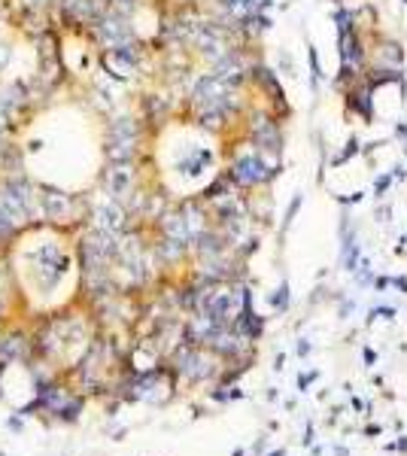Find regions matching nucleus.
I'll return each mask as SVG.
<instances>
[{"mask_svg": "<svg viewBox=\"0 0 407 456\" xmlns=\"http://www.w3.org/2000/svg\"><path fill=\"white\" fill-rule=\"evenodd\" d=\"M268 177H271V164L258 152H243L231 164V180H237L240 186H258Z\"/></svg>", "mask_w": 407, "mask_h": 456, "instance_id": "nucleus-1", "label": "nucleus"}, {"mask_svg": "<svg viewBox=\"0 0 407 456\" xmlns=\"http://www.w3.org/2000/svg\"><path fill=\"white\" fill-rule=\"evenodd\" d=\"M252 143L261 152H280V131L271 119H261L252 125Z\"/></svg>", "mask_w": 407, "mask_h": 456, "instance_id": "nucleus-2", "label": "nucleus"}, {"mask_svg": "<svg viewBox=\"0 0 407 456\" xmlns=\"http://www.w3.org/2000/svg\"><path fill=\"white\" fill-rule=\"evenodd\" d=\"M344 61L349 70H359L362 67V49H359V40L356 37H346L344 40Z\"/></svg>", "mask_w": 407, "mask_h": 456, "instance_id": "nucleus-3", "label": "nucleus"}]
</instances>
